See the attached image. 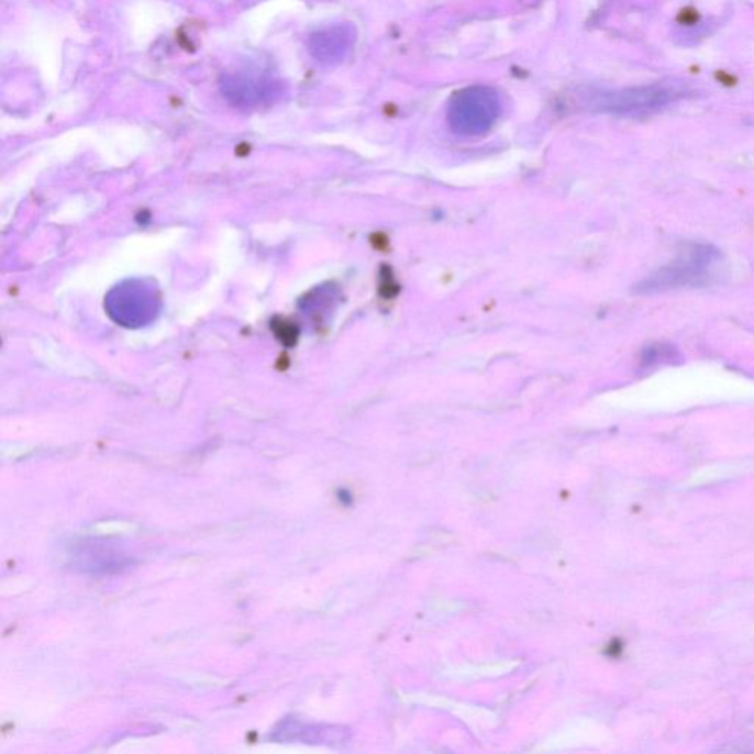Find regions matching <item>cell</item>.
<instances>
[{
    "mask_svg": "<svg viewBox=\"0 0 754 754\" xmlns=\"http://www.w3.org/2000/svg\"><path fill=\"white\" fill-rule=\"evenodd\" d=\"M719 258L718 251L708 245H688L678 254L674 262L662 267L661 270L648 277L643 284L645 292L652 290H665L674 288H686V286L697 285L709 276L710 268Z\"/></svg>",
    "mask_w": 754,
    "mask_h": 754,
    "instance_id": "obj_2",
    "label": "cell"
},
{
    "mask_svg": "<svg viewBox=\"0 0 754 754\" xmlns=\"http://www.w3.org/2000/svg\"><path fill=\"white\" fill-rule=\"evenodd\" d=\"M354 42L355 32L351 25H332L311 34L309 47L319 63L333 65L350 54Z\"/></svg>",
    "mask_w": 754,
    "mask_h": 754,
    "instance_id": "obj_4",
    "label": "cell"
},
{
    "mask_svg": "<svg viewBox=\"0 0 754 754\" xmlns=\"http://www.w3.org/2000/svg\"><path fill=\"white\" fill-rule=\"evenodd\" d=\"M501 114V101L496 90L472 86L450 99L448 119L453 132L462 136H480L492 129Z\"/></svg>",
    "mask_w": 754,
    "mask_h": 754,
    "instance_id": "obj_1",
    "label": "cell"
},
{
    "mask_svg": "<svg viewBox=\"0 0 754 754\" xmlns=\"http://www.w3.org/2000/svg\"><path fill=\"white\" fill-rule=\"evenodd\" d=\"M224 97L237 107H257L277 95V84L263 74L236 73L224 77Z\"/></svg>",
    "mask_w": 754,
    "mask_h": 754,
    "instance_id": "obj_3",
    "label": "cell"
}]
</instances>
